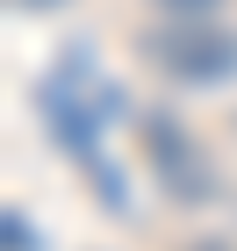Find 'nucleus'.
<instances>
[{
    "label": "nucleus",
    "mask_w": 237,
    "mask_h": 251,
    "mask_svg": "<svg viewBox=\"0 0 237 251\" xmlns=\"http://www.w3.org/2000/svg\"><path fill=\"white\" fill-rule=\"evenodd\" d=\"M137 58L173 86H230L237 79V29L216 15H165L158 29L137 36Z\"/></svg>",
    "instance_id": "obj_1"
},
{
    "label": "nucleus",
    "mask_w": 237,
    "mask_h": 251,
    "mask_svg": "<svg viewBox=\"0 0 237 251\" xmlns=\"http://www.w3.org/2000/svg\"><path fill=\"white\" fill-rule=\"evenodd\" d=\"M137 129H144V158H151L158 187L173 194L180 208H201V201H209V187H216V173H209L201 144L180 129L173 115H137Z\"/></svg>",
    "instance_id": "obj_2"
},
{
    "label": "nucleus",
    "mask_w": 237,
    "mask_h": 251,
    "mask_svg": "<svg viewBox=\"0 0 237 251\" xmlns=\"http://www.w3.org/2000/svg\"><path fill=\"white\" fill-rule=\"evenodd\" d=\"M151 7H158V15H216L223 0H151Z\"/></svg>",
    "instance_id": "obj_3"
},
{
    "label": "nucleus",
    "mask_w": 237,
    "mask_h": 251,
    "mask_svg": "<svg viewBox=\"0 0 237 251\" xmlns=\"http://www.w3.org/2000/svg\"><path fill=\"white\" fill-rule=\"evenodd\" d=\"M15 7H36V15H43V7H58V0H15Z\"/></svg>",
    "instance_id": "obj_4"
},
{
    "label": "nucleus",
    "mask_w": 237,
    "mask_h": 251,
    "mask_svg": "<svg viewBox=\"0 0 237 251\" xmlns=\"http://www.w3.org/2000/svg\"><path fill=\"white\" fill-rule=\"evenodd\" d=\"M201 251H223V244H201Z\"/></svg>",
    "instance_id": "obj_5"
}]
</instances>
